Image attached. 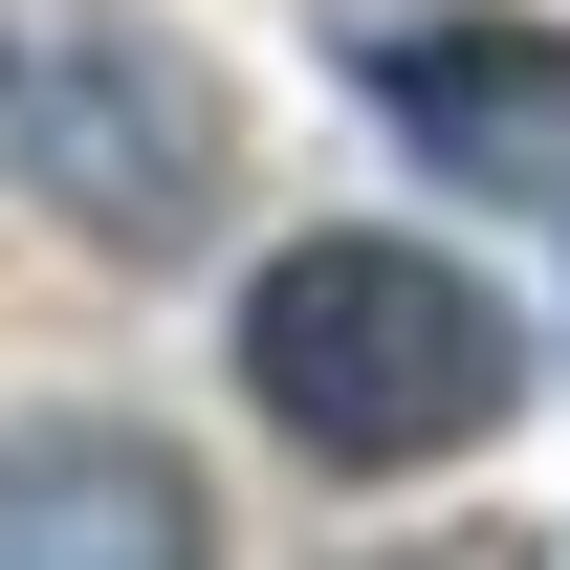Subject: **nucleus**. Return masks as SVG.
Returning a JSON list of instances; mask_svg holds the SVG:
<instances>
[{"instance_id": "obj_1", "label": "nucleus", "mask_w": 570, "mask_h": 570, "mask_svg": "<svg viewBox=\"0 0 570 570\" xmlns=\"http://www.w3.org/2000/svg\"><path fill=\"white\" fill-rule=\"evenodd\" d=\"M242 395H264L285 461L330 483H417V461H483L527 417V330H504L483 264H439L395 219H330L242 285Z\"/></svg>"}, {"instance_id": "obj_2", "label": "nucleus", "mask_w": 570, "mask_h": 570, "mask_svg": "<svg viewBox=\"0 0 570 570\" xmlns=\"http://www.w3.org/2000/svg\"><path fill=\"white\" fill-rule=\"evenodd\" d=\"M0 154H22V198L88 219L110 264H176V242L242 198V110H219V67L176 45V22H132V0H88V22H45V45L0 67Z\"/></svg>"}, {"instance_id": "obj_3", "label": "nucleus", "mask_w": 570, "mask_h": 570, "mask_svg": "<svg viewBox=\"0 0 570 570\" xmlns=\"http://www.w3.org/2000/svg\"><path fill=\"white\" fill-rule=\"evenodd\" d=\"M373 132L417 154L439 198H527L570 219V22H417V45H373Z\"/></svg>"}, {"instance_id": "obj_4", "label": "nucleus", "mask_w": 570, "mask_h": 570, "mask_svg": "<svg viewBox=\"0 0 570 570\" xmlns=\"http://www.w3.org/2000/svg\"><path fill=\"white\" fill-rule=\"evenodd\" d=\"M0 570H219V504L154 417H0Z\"/></svg>"}]
</instances>
